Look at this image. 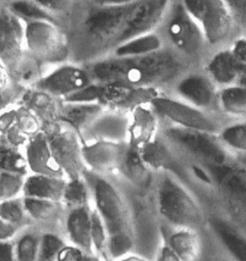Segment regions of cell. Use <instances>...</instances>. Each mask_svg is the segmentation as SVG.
Returning a JSON list of instances; mask_svg holds the SVG:
<instances>
[{
	"mask_svg": "<svg viewBox=\"0 0 246 261\" xmlns=\"http://www.w3.org/2000/svg\"><path fill=\"white\" fill-rule=\"evenodd\" d=\"M80 261H113L110 258L99 256L94 253H83L82 257Z\"/></svg>",
	"mask_w": 246,
	"mask_h": 261,
	"instance_id": "c3c4849f",
	"label": "cell"
},
{
	"mask_svg": "<svg viewBox=\"0 0 246 261\" xmlns=\"http://www.w3.org/2000/svg\"><path fill=\"white\" fill-rule=\"evenodd\" d=\"M95 4L101 6H122L135 3L139 0H92Z\"/></svg>",
	"mask_w": 246,
	"mask_h": 261,
	"instance_id": "bcb514c9",
	"label": "cell"
},
{
	"mask_svg": "<svg viewBox=\"0 0 246 261\" xmlns=\"http://www.w3.org/2000/svg\"><path fill=\"white\" fill-rule=\"evenodd\" d=\"M0 8H1V4H0Z\"/></svg>",
	"mask_w": 246,
	"mask_h": 261,
	"instance_id": "f5cc1de1",
	"label": "cell"
},
{
	"mask_svg": "<svg viewBox=\"0 0 246 261\" xmlns=\"http://www.w3.org/2000/svg\"><path fill=\"white\" fill-rule=\"evenodd\" d=\"M196 21L210 45H220L229 40L235 20L224 0H181Z\"/></svg>",
	"mask_w": 246,
	"mask_h": 261,
	"instance_id": "52a82bcc",
	"label": "cell"
},
{
	"mask_svg": "<svg viewBox=\"0 0 246 261\" xmlns=\"http://www.w3.org/2000/svg\"><path fill=\"white\" fill-rule=\"evenodd\" d=\"M207 71L214 84L228 87L245 75L246 66L237 61L230 49H225L213 55L207 65Z\"/></svg>",
	"mask_w": 246,
	"mask_h": 261,
	"instance_id": "cb8c5ba5",
	"label": "cell"
},
{
	"mask_svg": "<svg viewBox=\"0 0 246 261\" xmlns=\"http://www.w3.org/2000/svg\"><path fill=\"white\" fill-rule=\"evenodd\" d=\"M19 230L9 225L0 217V241H8L14 239Z\"/></svg>",
	"mask_w": 246,
	"mask_h": 261,
	"instance_id": "f6af8a7d",
	"label": "cell"
},
{
	"mask_svg": "<svg viewBox=\"0 0 246 261\" xmlns=\"http://www.w3.org/2000/svg\"><path fill=\"white\" fill-rule=\"evenodd\" d=\"M24 179L22 175L0 171V201L15 198L22 192Z\"/></svg>",
	"mask_w": 246,
	"mask_h": 261,
	"instance_id": "8d00e7d4",
	"label": "cell"
},
{
	"mask_svg": "<svg viewBox=\"0 0 246 261\" xmlns=\"http://www.w3.org/2000/svg\"><path fill=\"white\" fill-rule=\"evenodd\" d=\"M217 137L223 146L233 155L246 154V122H238L222 127Z\"/></svg>",
	"mask_w": 246,
	"mask_h": 261,
	"instance_id": "d6a6232c",
	"label": "cell"
},
{
	"mask_svg": "<svg viewBox=\"0 0 246 261\" xmlns=\"http://www.w3.org/2000/svg\"><path fill=\"white\" fill-rule=\"evenodd\" d=\"M159 135L178 155L189 158L191 163L220 165L235 155L223 146L216 134L181 128L166 123L160 126Z\"/></svg>",
	"mask_w": 246,
	"mask_h": 261,
	"instance_id": "5b68a950",
	"label": "cell"
},
{
	"mask_svg": "<svg viewBox=\"0 0 246 261\" xmlns=\"http://www.w3.org/2000/svg\"><path fill=\"white\" fill-rule=\"evenodd\" d=\"M62 203L66 208L91 205V194L84 177L66 179Z\"/></svg>",
	"mask_w": 246,
	"mask_h": 261,
	"instance_id": "1f68e13d",
	"label": "cell"
},
{
	"mask_svg": "<svg viewBox=\"0 0 246 261\" xmlns=\"http://www.w3.org/2000/svg\"><path fill=\"white\" fill-rule=\"evenodd\" d=\"M139 148L143 162L153 173H171L178 178L183 175L179 155L160 135Z\"/></svg>",
	"mask_w": 246,
	"mask_h": 261,
	"instance_id": "ffe728a7",
	"label": "cell"
},
{
	"mask_svg": "<svg viewBox=\"0 0 246 261\" xmlns=\"http://www.w3.org/2000/svg\"><path fill=\"white\" fill-rule=\"evenodd\" d=\"M66 179L32 174L24 179L23 197H30L53 202H62Z\"/></svg>",
	"mask_w": 246,
	"mask_h": 261,
	"instance_id": "4316f807",
	"label": "cell"
},
{
	"mask_svg": "<svg viewBox=\"0 0 246 261\" xmlns=\"http://www.w3.org/2000/svg\"><path fill=\"white\" fill-rule=\"evenodd\" d=\"M23 204L31 222L34 221L40 228L54 230L60 221H64L65 205L62 202H53L30 197H23Z\"/></svg>",
	"mask_w": 246,
	"mask_h": 261,
	"instance_id": "484cf974",
	"label": "cell"
},
{
	"mask_svg": "<svg viewBox=\"0 0 246 261\" xmlns=\"http://www.w3.org/2000/svg\"><path fill=\"white\" fill-rule=\"evenodd\" d=\"M237 161L238 163L241 164V166L246 170V154H242V155H235Z\"/></svg>",
	"mask_w": 246,
	"mask_h": 261,
	"instance_id": "681fc988",
	"label": "cell"
},
{
	"mask_svg": "<svg viewBox=\"0 0 246 261\" xmlns=\"http://www.w3.org/2000/svg\"><path fill=\"white\" fill-rule=\"evenodd\" d=\"M1 1H2V0H0V4H1Z\"/></svg>",
	"mask_w": 246,
	"mask_h": 261,
	"instance_id": "816d5d0a",
	"label": "cell"
},
{
	"mask_svg": "<svg viewBox=\"0 0 246 261\" xmlns=\"http://www.w3.org/2000/svg\"><path fill=\"white\" fill-rule=\"evenodd\" d=\"M222 111L234 117L246 116V87L238 83L224 87L217 97Z\"/></svg>",
	"mask_w": 246,
	"mask_h": 261,
	"instance_id": "4dcf8cb0",
	"label": "cell"
},
{
	"mask_svg": "<svg viewBox=\"0 0 246 261\" xmlns=\"http://www.w3.org/2000/svg\"><path fill=\"white\" fill-rule=\"evenodd\" d=\"M162 48H164L162 38L155 33L150 32L123 42L114 49L113 55L116 57L143 56Z\"/></svg>",
	"mask_w": 246,
	"mask_h": 261,
	"instance_id": "f1b7e54d",
	"label": "cell"
},
{
	"mask_svg": "<svg viewBox=\"0 0 246 261\" xmlns=\"http://www.w3.org/2000/svg\"><path fill=\"white\" fill-rule=\"evenodd\" d=\"M234 20L246 25V0H224Z\"/></svg>",
	"mask_w": 246,
	"mask_h": 261,
	"instance_id": "60d3db41",
	"label": "cell"
},
{
	"mask_svg": "<svg viewBox=\"0 0 246 261\" xmlns=\"http://www.w3.org/2000/svg\"><path fill=\"white\" fill-rule=\"evenodd\" d=\"M102 95V85L91 83L80 90L63 98L61 101L66 103H99Z\"/></svg>",
	"mask_w": 246,
	"mask_h": 261,
	"instance_id": "74e56055",
	"label": "cell"
},
{
	"mask_svg": "<svg viewBox=\"0 0 246 261\" xmlns=\"http://www.w3.org/2000/svg\"><path fill=\"white\" fill-rule=\"evenodd\" d=\"M83 253L82 251L72 245L66 244L58 254L56 261H80Z\"/></svg>",
	"mask_w": 246,
	"mask_h": 261,
	"instance_id": "b9f144b4",
	"label": "cell"
},
{
	"mask_svg": "<svg viewBox=\"0 0 246 261\" xmlns=\"http://www.w3.org/2000/svg\"><path fill=\"white\" fill-rule=\"evenodd\" d=\"M164 244L180 261H197L202 253L199 231L189 228H173L162 226Z\"/></svg>",
	"mask_w": 246,
	"mask_h": 261,
	"instance_id": "d6986e66",
	"label": "cell"
},
{
	"mask_svg": "<svg viewBox=\"0 0 246 261\" xmlns=\"http://www.w3.org/2000/svg\"><path fill=\"white\" fill-rule=\"evenodd\" d=\"M61 100L34 88L26 89L18 105L27 108L41 123V130L58 121Z\"/></svg>",
	"mask_w": 246,
	"mask_h": 261,
	"instance_id": "7402d4cb",
	"label": "cell"
},
{
	"mask_svg": "<svg viewBox=\"0 0 246 261\" xmlns=\"http://www.w3.org/2000/svg\"><path fill=\"white\" fill-rule=\"evenodd\" d=\"M0 261H17L14 242L0 241Z\"/></svg>",
	"mask_w": 246,
	"mask_h": 261,
	"instance_id": "ee69618b",
	"label": "cell"
},
{
	"mask_svg": "<svg viewBox=\"0 0 246 261\" xmlns=\"http://www.w3.org/2000/svg\"><path fill=\"white\" fill-rule=\"evenodd\" d=\"M91 243L93 253L102 257H108L107 245H108V233L106 228L101 220L99 213L92 207L91 208Z\"/></svg>",
	"mask_w": 246,
	"mask_h": 261,
	"instance_id": "d590c367",
	"label": "cell"
},
{
	"mask_svg": "<svg viewBox=\"0 0 246 261\" xmlns=\"http://www.w3.org/2000/svg\"><path fill=\"white\" fill-rule=\"evenodd\" d=\"M116 173L134 188L140 189L149 187L153 174L143 162L140 148L128 142L123 148Z\"/></svg>",
	"mask_w": 246,
	"mask_h": 261,
	"instance_id": "44dd1931",
	"label": "cell"
},
{
	"mask_svg": "<svg viewBox=\"0 0 246 261\" xmlns=\"http://www.w3.org/2000/svg\"><path fill=\"white\" fill-rule=\"evenodd\" d=\"M24 38L27 54L40 64L43 71L69 62L66 33L61 26L46 21L25 22Z\"/></svg>",
	"mask_w": 246,
	"mask_h": 261,
	"instance_id": "8992f818",
	"label": "cell"
},
{
	"mask_svg": "<svg viewBox=\"0 0 246 261\" xmlns=\"http://www.w3.org/2000/svg\"><path fill=\"white\" fill-rule=\"evenodd\" d=\"M175 89L181 100L202 111L211 110L217 103L214 83L208 75H186L177 82Z\"/></svg>",
	"mask_w": 246,
	"mask_h": 261,
	"instance_id": "e0dca14e",
	"label": "cell"
},
{
	"mask_svg": "<svg viewBox=\"0 0 246 261\" xmlns=\"http://www.w3.org/2000/svg\"><path fill=\"white\" fill-rule=\"evenodd\" d=\"M41 232V228H31L30 225L17 232V239L14 242L16 260H38Z\"/></svg>",
	"mask_w": 246,
	"mask_h": 261,
	"instance_id": "f546056e",
	"label": "cell"
},
{
	"mask_svg": "<svg viewBox=\"0 0 246 261\" xmlns=\"http://www.w3.org/2000/svg\"><path fill=\"white\" fill-rule=\"evenodd\" d=\"M66 245V242L54 230L41 232L37 261H56L58 254Z\"/></svg>",
	"mask_w": 246,
	"mask_h": 261,
	"instance_id": "e575fe53",
	"label": "cell"
},
{
	"mask_svg": "<svg viewBox=\"0 0 246 261\" xmlns=\"http://www.w3.org/2000/svg\"><path fill=\"white\" fill-rule=\"evenodd\" d=\"M41 7L61 19L62 23L70 14L77 0H34ZM63 28V25H62Z\"/></svg>",
	"mask_w": 246,
	"mask_h": 261,
	"instance_id": "ab89813d",
	"label": "cell"
},
{
	"mask_svg": "<svg viewBox=\"0 0 246 261\" xmlns=\"http://www.w3.org/2000/svg\"><path fill=\"white\" fill-rule=\"evenodd\" d=\"M169 0H139L122 6L95 5L90 27L107 51L140 35L151 32L163 20Z\"/></svg>",
	"mask_w": 246,
	"mask_h": 261,
	"instance_id": "7a4b0ae2",
	"label": "cell"
},
{
	"mask_svg": "<svg viewBox=\"0 0 246 261\" xmlns=\"http://www.w3.org/2000/svg\"><path fill=\"white\" fill-rule=\"evenodd\" d=\"M48 139L54 160L66 179L82 177L87 170L82 158V139L65 123L56 121L42 130Z\"/></svg>",
	"mask_w": 246,
	"mask_h": 261,
	"instance_id": "9c48e42d",
	"label": "cell"
},
{
	"mask_svg": "<svg viewBox=\"0 0 246 261\" xmlns=\"http://www.w3.org/2000/svg\"><path fill=\"white\" fill-rule=\"evenodd\" d=\"M0 217L18 230L30 225L31 220L25 211L22 198H11L0 201Z\"/></svg>",
	"mask_w": 246,
	"mask_h": 261,
	"instance_id": "836d02e7",
	"label": "cell"
},
{
	"mask_svg": "<svg viewBox=\"0 0 246 261\" xmlns=\"http://www.w3.org/2000/svg\"><path fill=\"white\" fill-rule=\"evenodd\" d=\"M149 103L158 117L174 126L216 135L222 130L218 122L205 111L189 105L181 99L154 96Z\"/></svg>",
	"mask_w": 246,
	"mask_h": 261,
	"instance_id": "30bf717a",
	"label": "cell"
},
{
	"mask_svg": "<svg viewBox=\"0 0 246 261\" xmlns=\"http://www.w3.org/2000/svg\"><path fill=\"white\" fill-rule=\"evenodd\" d=\"M230 50L237 61L246 66V39L237 40Z\"/></svg>",
	"mask_w": 246,
	"mask_h": 261,
	"instance_id": "7bdbcfd3",
	"label": "cell"
},
{
	"mask_svg": "<svg viewBox=\"0 0 246 261\" xmlns=\"http://www.w3.org/2000/svg\"><path fill=\"white\" fill-rule=\"evenodd\" d=\"M113 261H149L147 258H145L144 256H142L141 254H139V253H133V252H130V253H126V254H124L122 256H120V257H118L117 259H115V260Z\"/></svg>",
	"mask_w": 246,
	"mask_h": 261,
	"instance_id": "7dc6e473",
	"label": "cell"
},
{
	"mask_svg": "<svg viewBox=\"0 0 246 261\" xmlns=\"http://www.w3.org/2000/svg\"><path fill=\"white\" fill-rule=\"evenodd\" d=\"M16 125L27 137L41 130V123L37 117L22 105L16 107Z\"/></svg>",
	"mask_w": 246,
	"mask_h": 261,
	"instance_id": "f35d334b",
	"label": "cell"
},
{
	"mask_svg": "<svg viewBox=\"0 0 246 261\" xmlns=\"http://www.w3.org/2000/svg\"><path fill=\"white\" fill-rule=\"evenodd\" d=\"M83 177L87 180L91 194L92 207L99 213L107 233V253L115 260L133 252L136 236L131 211L119 188L107 176L86 170Z\"/></svg>",
	"mask_w": 246,
	"mask_h": 261,
	"instance_id": "3957f363",
	"label": "cell"
},
{
	"mask_svg": "<svg viewBox=\"0 0 246 261\" xmlns=\"http://www.w3.org/2000/svg\"><path fill=\"white\" fill-rule=\"evenodd\" d=\"M206 227L231 261H246V236L219 212L207 214Z\"/></svg>",
	"mask_w": 246,
	"mask_h": 261,
	"instance_id": "4fadbf2b",
	"label": "cell"
},
{
	"mask_svg": "<svg viewBox=\"0 0 246 261\" xmlns=\"http://www.w3.org/2000/svg\"><path fill=\"white\" fill-rule=\"evenodd\" d=\"M129 118L119 112L105 110L83 132L82 142L112 141L127 142Z\"/></svg>",
	"mask_w": 246,
	"mask_h": 261,
	"instance_id": "9a60e30c",
	"label": "cell"
},
{
	"mask_svg": "<svg viewBox=\"0 0 246 261\" xmlns=\"http://www.w3.org/2000/svg\"><path fill=\"white\" fill-rule=\"evenodd\" d=\"M26 54L23 21L1 6L0 64L6 68L12 80Z\"/></svg>",
	"mask_w": 246,
	"mask_h": 261,
	"instance_id": "8fae6325",
	"label": "cell"
},
{
	"mask_svg": "<svg viewBox=\"0 0 246 261\" xmlns=\"http://www.w3.org/2000/svg\"><path fill=\"white\" fill-rule=\"evenodd\" d=\"M106 108L99 103H66L60 104L58 121L65 123L81 136Z\"/></svg>",
	"mask_w": 246,
	"mask_h": 261,
	"instance_id": "603a6c76",
	"label": "cell"
},
{
	"mask_svg": "<svg viewBox=\"0 0 246 261\" xmlns=\"http://www.w3.org/2000/svg\"><path fill=\"white\" fill-rule=\"evenodd\" d=\"M165 14V34L175 51L181 57H199L208 44L202 30L184 7L176 2Z\"/></svg>",
	"mask_w": 246,
	"mask_h": 261,
	"instance_id": "ba28073f",
	"label": "cell"
},
{
	"mask_svg": "<svg viewBox=\"0 0 246 261\" xmlns=\"http://www.w3.org/2000/svg\"><path fill=\"white\" fill-rule=\"evenodd\" d=\"M24 146L27 167L33 174L66 179L64 172L52 155L48 139L43 130H39L30 136Z\"/></svg>",
	"mask_w": 246,
	"mask_h": 261,
	"instance_id": "2e32d148",
	"label": "cell"
},
{
	"mask_svg": "<svg viewBox=\"0 0 246 261\" xmlns=\"http://www.w3.org/2000/svg\"><path fill=\"white\" fill-rule=\"evenodd\" d=\"M10 1H12V0H2V1H1V5H4V4L8 3Z\"/></svg>",
	"mask_w": 246,
	"mask_h": 261,
	"instance_id": "f907efd6",
	"label": "cell"
},
{
	"mask_svg": "<svg viewBox=\"0 0 246 261\" xmlns=\"http://www.w3.org/2000/svg\"><path fill=\"white\" fill-rule=\"evenodd\" d=\"M159 117L152 109L138 107L129 119L128 140L132 145L140 147L156 139L160 130Z\"/></svg>",
	"mask_w": 246,
	"mask_h": 261,
	"instance_id": "d4e9b609",
	"label": "cell"
},
{
	"mask_svg": "<svg viewBox=\"0 0 246 261\" xmlns=\"http://www.w3.org/2000/svg\"><path fill=\"white\" fill-rule=\"evenodd\" d=\"M18 17L23 22L46 21L62 27V21L57 16L41 7L34 0H12L8 3L1 5Z\"/></svg>",
	"mask_w": 246,
	"mask_h": 261,
	"instance_id": "83f0119b",
	"label": "cell"
},
{
	"mask_svg": "<svg viewBox=\"0 0 246 261\" xmlns=\"http://www.w3.org/2000/svg\"><path fill=\"white\" fill-rule=\"evenodd\" d=\"M125 143L112 141L84 142L82 158L87 170L103 176L116 172Z\"/></svg>",
	"mask_w": 246,
	"mask_h": 261,
	"instance_id": "5bb4252c",
	"label": "cell"
},
{
	"mask_svg": "<svg viewBox=\"0 0 246 261\" xmlns=\"http://www.w3.org/2000/svg\"><path fill=\"white\" fill-rule=\"evenodd\" d=\"M91 205L66 208L64 228L70 245L84 253H93L91 243Z\"/></svg>",
	"mask_w": 246,
	"mask_h": 261,
	"instance_id": "ac0fdd59",
	"label": "cell"
},
{
	"mask_svg": "<svg viewBox=\"0 0 246 261\" xmlns=\"http://www.w3.org/2000/svg\"><path fill=\"white\" fill-rule=\"evenodd\" d=\"M91 83L84 65L66 62L47 67L33 88L62 100Z\"/></svg>",
	"mask_w": 246,
	"mask_h": 261,
	"instance_id": "7c38bea8",
	"label": "cell"
},
{
	"mask_svg": "<svg viewBox=\"0 0 246 261\" xmlns=\"http://www.w3.org/2000/svg\"><path fill=\"white\" fill-rule=\"evenodd\" d=\"M84 67L92 83L151 90L178 79L184 70V61L175 51L162 48L136 57L106 55L84 65Z\"/></svg>",
	"mask_w": 246,
	"mask_h": 261,
	"instance_id": "6da1fadb",
	"label": "cell"
},
{
	"mask_svg": "<svg viewBox=\"0 0 246 261\" xmlns=\"http://www.w3.org/2000/svg\"><path fill=\"white\" fill-rule=\"evenodd\" d=\"M158 176L155 203L163 225L196 231L206 227L207 214L180 178L166 172L158 173Z\"/></svg>",
	"mask_w": 246,
	"mask_h": 261,
	"instance_id": "277c9868",
	"label": "cell"
}]
</instances>
